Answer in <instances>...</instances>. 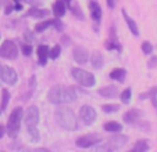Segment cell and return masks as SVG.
Instances as JSON below:
<instances>
[{
  "mask_svg": "<svg viewBox=\"0 0 157 152\" xmlns=\"http://www.w3.org/2000/svg\"><path fill=\"white\" fill-rule=\"evenodd\" d=\"M78 94L75 89L72 87H65V86H54L49 90L48 100L52 104H71L77 101Z\"/></svg>",
  "mask_w": 157,
  "mask_h": 152,
  "instance_id": "6da1fadb",
  "label": "cell"
},
{
  "mask_svg": "<svg viewBox=\"0 0 157 152\" xmlns=\"http://www.w3.org/2000/svg\"><path fill=\"white\" fill-rule=\"evenodd\" d=\"M54 118H56V122L59 123V126L63 127L64 130L74 132V130L78 129L77 116H75L74 111L71 108H67V107L57 108L56 112H54Z\"/></svg>",
  "mask_w": 157,
  "mask_h": 152,
  "instance_id": "7a4b0ae2",
  "label": "cell"
},
{
  "mask_svg": "<svg viewBox=\"0 0 157 152\" xmlns=\"http://www.w3.org/2000/svg\"><path fill=\"white\" fill-rule=\"evenodd\" d=\"M22 115H24V111L22 108H15L14 111L11 112L9 118V122H7V133L11 138L17 137L18 132H20V127H21V120H22Z\"/></svg>",
  "mask_w": 157,
  "mask_h": 152,
  "instance_id": "3957f363",
  "label": "cell"
},
{
  "mask_svg": "<svg viewBox=\"0 0 157 152\" xmlns=\"http://www.w3.org/2000/svg\"><path fill=\"white\" fill-rule=\"evenodd\" d=\"M71 73H72V78L75 79V82L79 83L83 87H92V86H95V83H96L95 76L90 72H88V71L81 69V68H72Z\"/></svg>",
  "mask_w": 157,
  "mask_h": 152,
  "instance_id": "277c9868",
  "label": "cell"
},
{
  "mask_svg": "<svg viewBox=\"0 0 157 152\" xmlns=\"http://www.w3.org/2000/svg\"><path fill=\"white\" fill-rule=\"evenodd\" d=\"M128 141V137L127 136H113L111 138L106 141V144H101L99 145L98 151H117V149L122 148V147L127 144Z\"/></svg>",
  "mask_w": 157,
  "mask_h": 152,
  "instance_id": "5b68a950",
  "label": "cell"
},
{
  "mask_svg": "<svg viewBox=\"0 0 157 152\" xmlns=\"http://www.w3.org/2000/svg\"><path fill=\"white\" fill-rule=\"evenodd\" d=\"M0 57L7 60H15L18 57V47L14 42L6 40L0 47Z\"/></svg>",
  "mask_w": 157,
  "mask_h": 152,
  "instance_id": "8992f818",
  "label": "cell"
},
{
  "mask_svg": "<svg viewBox=\"0 0 157 152\" xmlns=\"http://www.w3.org/2000/svg\"><path fill=\"white\" fill-rule=\"evenodd\" d=\"M0 79L3 80L6 85H15L18 80V75L13 68L10 67H4V65H0Z\"/></svg>",
  "mask_w": 157,
  "mask_h": 152,
  "instance_id": "52a82bcc",
  "label": "cell"
},
{
  "mask_svg": "<svg viewBox=\"0 0 157 152\" xmlns=\"http://www.w3.org/2000/svg\"><path fill=\"white\" fill-rule=\"evenodd\" d=\"M100 141H101V137L99 134H86L77 140V147H79V148H89V147L96 145Z\"/></svg>",
  "mask_w": 157,
  "mask_h": 152,
  "instance_id": "ba28073f",
  "label": "cell"
},
{
  "mask_svg": "<svg viewBox=\"0 0 157 152\" xmlns=\"http://www.w3.org/2000/svg\"><path fill=\"white\" fill-rule=\"evenodd\" d=\"M24 123L27 127H31V126H36L39 123V109L36 108L35 105L29 107L25 112L24 116Z\"/></svg>",
  "mask_w": 157,
  "mask_h": 152,
  "instance_id": "9c48e42d",
  "label": "cell"
},
{
  "mask_svg": "<svg viewBox=\"0 0 157 152\" xmlns=\"http://www.w3.org/2000/svg\"><path fill=\"white\" fill-rule=\"evenodd\" d=\"M96 116H98L96 111L89 105H83L79 111V118L82 119V122L85 123V125H92V123H95Z\"/></svg>",
  "mask_w": 157,
  "mask_h": 152,
  "instance_id": "30bf717a",
  "label": "cell"
},
{
  "mask_svg": "<svg viewBox=\"0 0 157 152\" xmlns=\"http://www.w3.org/2000/svg\"><path fill=\"white\" fill-rule=\"evenodd\" d=\"M142 111H139V109H131V111H128L127 114L124 115V122L128 123V125H132V123H136L138 120L142 118Z\"/></svg>",
  "mask_w": 157,
  "mask_h": 152,
  "instance_id": "8fae6325",
  "label": "cell"
},
{
  "mask_svg": "<svg viewBox=\"0 0 157 152\" xmlns=\"http://www.w3.org/2000/svg\"><path fill=\"white\" fill-rule=\"evenodd\" d=\"M74 60L78 62V64H86L89 60V56L86 53V50L82 49V47H77L74 50Z\"/></svg>",
  "mask_w": 157,
  "mask_h": 152,
  "instance_id": "7c38bea8",
  "label": "cell"
},
{
  "mask_svg": "<svg viewBox=\"0 0 157 152\" xmlns=\"http://www.w3.org/2000/svg\"><path fill=\"white\" fill-rule=\"evenodd\" d=\"M99 94L104 98H113L118 94V87L117 86H106V87L99 90Z\"/></svg>",
  "mask_w": 157,
  "mask_h": 152,
  "instance_id": "4fadbf2b",
  "label": "cell"
},
{
  "mask_svg": "<svg viewBox=\"0 0 157 152\" xmlns=\"http://www.w3.org/2000/svg\"><path fill=\"white\" fill-rule=\"evenodd\" d=\"M38 60H39V64L40 65H46L48 62V57H49V47L44 46V44H40L38 46Z\"/></svg>",
  "mask_w": 157,
  "mask_h": 152,
  "instance_id": "5bb4252c",
  "label": "cell"
},
{
  "mask_svg": "<svg viewBox=\"0 0 157 152\" xmlns=\"http://www.w3.org/2000/svg\"><path fill=\"white\" fill-rule=\"evenodd\" d=\"M52 25H56V27H61V25H60V21H59V20H48V21H42V22L36 24L35 31H36V32H43V31H46L49 27H52Z\"/></svg>",
  "mask_w": 157,
  "mask_h": 152,
  "instance_id": "9a60e30c",
  "label": "cell"
},
{
  "mask_svg": "<svg viewBox=\"0 0 157 152\" xmlns=\"http://www.w3.org/2000/svg\"><path fill=\"white\" fill-rule=\"evenodd\" d=\"M122 15H124V20L127 21V24H128V28H129V31H131V33L132 35H135V36H138L139 35V29H138V25H136V22L132 20V18L128 15V13L125 11L124 9H122Z\"/></svg>",
  "mask_w": 157,
  "mask_h": 152,
  "instance_id": "2e32d148",
  "label": "cell"
},
{
  "mask_svg": "<svg viewBox=\"0 0 157 152\" xmlns=\"http://www.w3.org/2000/svg\"><path fill=\"white\" fill-rule=\"evenodd\" d=\"M89 9H90V15H92V18L96 21V22H99V21H100V18H101V9H100V6H99L96 2H90Z\"/></svg>",
  "mask_w": 157,
  "mask_h": 152,
  "instance_id": "e0dca14e",
  "label": "cell"
},
{
  "mask_svg": "<svg viewBox=\"0 0 157 152\" xmlns=\"http://www.w3.org/2000/svg\"><path fill=\"white\" fill-rule=\"evenodd\" d=\"M65 2L64 0H57L56 3H54V6H53V13H54V15H56L57 18H60V17H63V15L65 14Z\"/></svg>",
  "mask_w": 157,
  "mask_h": 152,
  "instance_id": "ac0fdd59",
  "label": "cell"
},
{
  "mask_svg": "<svg viewBox=\"0 0 157 152\" xmlns=\"http://www.w3.org/2000/svg\"><path fill=\"white\" fill-rule=\"evenodd\" d=\"M103 57H101L100 53H98V51H95V53H92V56H90V64H92V67L95 68V69H100L101 67H103Z\"/></svg>",
  "mask_w": 157,
  "mask_h": 152,
  "instance_id": "d6986e66",
  "label": "cell"
},
{
  "mask_svg": "<svg viewBox=\"0 0 157 152\" xmlns=\"http://www.w3.org/2000/svg\"><path fill=\"white\" fill-rule=\"evenodd\" d=\"M125 75H127V71L122 69V68H117V69H113L110 72V78L117 80V82H124Z\"/></svg>",
  "mask_w": 157,
  "mask_h": 152,
  "instance_id": "ffe728a7",
  "label": "cell"
},
{
  "mask_svg": "<svg viewBox=\"0 0 157 152\" xmlns=\"http://www.w3.org/2000/svg\"><path fill=\"white\" fill-rule=\"evenodd\" d=\"M104 130L109 133H118L122 130V126L120 125L118 122H113V120H111V122H107L106 125H104Z\"/></svg>",
  "mask_w": 157,
  "mask_h": 152,
  "instance_id": "44dd1931",
  "label": "cell"
},
{
  "mask_svg": "<svg viewBox=\"0 0 157 152\" xmlns=\"http://www.w3.org/2000/svg\"><path fill=\"white\" fill-rule=\"evenodd\" d=\"M49 11L48 10H40V9H29V11L27 13L28 17H36V18H44V17H48Z\"/></svg>",
  "mask_w": 157,
  "mask_h": 152,
  "instance_id": "7402d4cb",
  "label": "cell"
},
{
  "mask_svg": "<svg viewBox=\"0 0 157 152\" xmlns=\"http://www.w3.org/2000/svg\"><path fill=\"white\" fill-rule=\"evenodd\" d=\"M28 136H29V138L33 141V143L39 141V138H40L38 129H36V126H31V127H28Z\"/></svg>",
  "mask_w": 157,
  "mask_h": 152,
  "instance_id": "603a6c76",
  "label": "cell"
},
{
  "mask_svg": "<svg viewBox=\"0 0 157 152\" xmlns=\"http://www.w3.org/2000/svg\"><path fill=\"white\" fill-rule=\"evenodd\" d=\"M133 149L138 151V152H145V151H147L149 149V144L146 143V140H140V141H138V143L133 145Z\"/></svg>",
  "mask_w": 157,
  "mask_h": 152,
  "instance_id": "cb8c5ba5",
  "label": "cell"
},
{
  "mask_svg": "<svg viewBox=\"0 0 157 152\" xmlns=\"http://www.w3.org/2000/svg\"><path fill=\"white\" fill-rule=\"evenodd\" d=\"M101 109H103L106 114H111V112L118 111L120 105H117V104H106V105H101Z\"/></svg>",
  "mask_w": 157,
  "mask_h": 152,
  "instance_id": "d4e9b609",
  "label": "cell"
},
{
  "mask_svg": "<svg viewBox=\"0 0 157 152\" xmlns=\"http://www.w3.org/2000/svg\"><path fill=\"white\" fill-rule=\"evenodd\" d=\"M60 53H61V47L57 44V46H54L52 50H49V57H50V58H53V60H56L57 57L60 56Z\"/></svg>",
  "mask_w": 157,
  "mask_h": 152,
  "instance_id": "484cf974",
  "label": "cell"
},
{
  "mask_svg": "<svg viewBox=\"0 0 157 152\" xmlns=\"http://www.w3.org/2000/svg\"><path fill=\"white\" fill-rule=\"evenodd\" d=\"M9 100H10V93L7 89H3V101H2V111L7 108V104H9Z\"/></svg>",
  "mask_w": 157,
  "mask_h": 152,
  "instance_id": "4316f807",
  "label": "cell"
},
{
  "mask_svg": "<svg viewBox=\"0 0 157 152\" xmlns=\"http://www.w3.org/2000/svg\"><path fill=\"white\" fill-rule=\"evenodd\" d=\"M131 93H132L131 89H125V90L121 93V101L124 104H128L131 101Z\"/></svg>",
  "mask_w": 157,
  "mask_h": 152,
  "instance_id": "83f0119b",
  "label": "cell"
},
{
  "mask_svg": "<svg viewBox=\"0 0 157 152\" xmlns=\"http://www.w3.org/2000/svg\"><path fill=\"white\" fill-rule=\"evenodd\" d=\"M142 51L145 54H151L153 53V46L150 42H143L142 43Z\"/></svg>",
  "mask_w": 157,
  "mask_h": 152,
  "instance_id": "f1b7e54d",
  "label": "cell"
},
{
  "mask_svg": "<svg viewBox=\"0 0 157 152\" xmlns=\"http://www.w3.org/2000/svg\"><path fill=\"white\" fill-rule=\"evenodd\" d=\"M151 96H157V87H153V89H151V90H149L147 93H143V94H140V97H139V98H140V100L150 98Z\"/></svg>",
  "mask_w": 157,
  "mask_h": 152,
  "instance_id": "f546056e",
  "label": "cell"
},
{
  "mask_svg": "<svg viewBox=\"0 0 157 152\" xmlns=\"http://www.w3.org/2000/svg\"><path fill=\"white\" fill-rule=\"evenodd\" d=\"M21 50H22V53L25 54V56L27 57H29L31 54H32V46H31V44H27V43H24L22 44V46H21Z\"/></svg>",
  "mask_w": 157,
  "mask_h": 152,
  "instance_id": "4dcf8cb0",
  "label": "cell"
},
{
  "mask_svg": "<svg viewBox=\"0 0 157 152\" xmlns=\"http://www.w3.org/2000/svg\"><path fill=\"white\" fill-rule=\"evenodd\" d=\"M149 68H156L157 67V57H153V58L149 61V65H147Z\"/></svg>",
  "mask_w": 157,
  "mask_h": 152,
  "instance_id": "1f68e13d",
  "label": "cell"
},
{
  "mask_svg": "<svg viewBox=\"0 0 157 152\" xmlns=\"http://www.w3.org/2000/svg\"><path fill=\"white\" fill-rule=\"evenodd\" d=\"M35 85H36V78H35V76H32V78H31V80H29V87H31V90L35 87Z\"/></svg>",
  "mask_w": 157,
  "mask_h": 152,
  "instance_id": "d6a6232c",
  "label": "cell"
},
{
  "mask_svg": "<svg viewBox=\"0 0 157 152\" xmlns=\"http://www.w3.org/2000/svg\"><path fill=\"white\" fill-rule=\"evenodd\" d=\"M27 3H29L31 6H38L39 3H40V0H25Z\"/></svg>",
  "mask_w": 157,
  "mask_h": 152,
  "instance_id": "836d02e7",
  "label": "cell"
},
{
  "mask_svg": "<svg viewBox=\"0 0 157 152\" xmlns=\"http://www.w3.org/2000/svg\"><path fill=\"white\" fill-rule=\"evenodd\" d=\"M117 0H107V4H109L110 9H114V6H116Z\"/></svg>",
  "mask_w": 157,
  "mask_h": 152,
  "instance_id": "e575fe53",
  "label": "cell"
},
{
  "mask_svg": "<svg viewBox=\"0 0 157 152\" xmlns=\"http://www.w3.org/2000/svg\"><path fill=\"white\" fill-rule=\"evenodd\" d=\"M4 133H6V129H4V126L3 125H0V138L4 136Z\"/></svg>",
  "mask_w": 157,
  "mask_h": 152,
  "instance_id": "d590c367",
  "label": "cell"
},
{
  "mask_svg": "<svg viewBox=\"0 0 157 152\" xmlns=\"http://www.w3.org/2000/svg\"><path fill=\"white\" fill-rule=\"evenodd\" d=\"M13 9H14V7H13V6H9V7H7V10H6V14H10Z\"/></svg>",
  "mask_w": 157,
  "mask_h": 152,
  "instance_id": "8d00e7d4",
  "label": "cell"
},
{
  "mask_svg": "<svg viewBox=\"0 0 157 152\" xmlns=\"http://www.w3.org/2000/svg\"><path fill=\"white\" fill-rule=\"evenodd\" d=\"M64 2H65V3H70V2H71V0H64Z\"/></svg>",
  "mask_w": 157,
  "mask_h": 152,
  "instance_id": "74e56055",
  "label": "cell"
},
{
  "mask_svg": "<svg viewBox=\"0 0 157 152\" xmlns=\"http://www.w3.org/2000/svg\"><path fill=\"white\" fill-rule=\"evenodd\" d=\"M2 2H3V0H0V6H2Z\"/></svg>",
  "mask_w": 157,
  "mask_h": 152,
  "instance_id": "f35d334b",
  "label": "cell"
}]
</instances>
